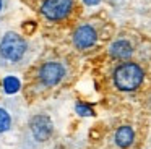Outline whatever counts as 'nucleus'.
I'll list each match as a JSON object with an SVG mask.
<instances>
[{
  "mask_svg": "<svg viewBox=\"0 0 151 149\" xmlns=\"http://www.w3.org/2000/svg\"><path fill=\"white\" fill-rule=\"evenodd\" d=\"M72 74V60L67 55H54L34 65L29 74V86L36 92L52 91L63 84Z\"/></svg>",
  "mask_w": 151,
  "mask_h": 149,
  "instance_id": "f257e3e1",
  "label": "nucleus"
},
{
  "mask_svg": "<svg viewBox=\"0 0 151 149\" xmlns=\"http://www.w3.org/2000/svg\"><path fill=\"white\" fill-rule=\"evenodd\" d=\"M31 55H33V44L20 32L5 31L0 36V67H23L28 63Z\"/></svg>",
  "mask_w": 151,
  "mask_h": 149,
  "instance_id": "f03ea898",
  "label": "nucleus"
},
{
  "mask_svg": "<svg viewBox=\"0 0 151 149\" xmlns=\"http://www.w3.org/2000/svg\"><path fill=\"white\" fill-rule=\"evenodd\" d=\"M146 70L137 60L119 62L111 73V83L119 92H135L145 83Z\"/></svg>",
  "mask_w": 151,
  "mask_h": 149,
  "instance_id": "7ed1b4c3",
  "label": "nucleus"
},
{
  "mask_svg": "<svg viewBox=\"0 0 151 149\" xmlns=\"http://www.w3.org/2000/svg\"><path fill=\"white\" fill-rule=\"evenodd\" d=\"M76 11V0H42L37 5V15L47 24H65Z\"/></svg>",
  "mask_w": 151,
  "mask_h": 149,
  "instance_id": "20e7f679",
  "label": "nucleus"
},
{
  "mask_svg": "<svg viewBox=\"0 0 151 149\" xmlns=\"http://www.w3.org/2000/svg\"><path fill=\"white\" fill-rule=\"evenodd\" d=\"M102 37V23L88 19L75 26L72 32V45L78 52H88L98 45Z\"/></svg>",
  "mask_w": 151,
  "mask_h": 149,
  "instance_id": "39448f33",
  "label": "nucleus"
},
{
  "mask_svg": "<svg viewBox=\"0 0 151 149\" xmlns=\"http://www.w3.org/2000/svg\"><path fill=\"white\" fill-rule=\"evenodd\" d=\"M138 50V42L135 36L132 34H120L114 37V41L109 44L107 54L115 62H127L133 60L135 54Z\"/></svg>",
  "mask_w": 151,
  "mask_h": 149,
  "instance_id": "423d86ee",
  "label": "nucleus"
},
{
  "mask_svg": "<svg viewBox=\"0 0 151 149\" xmlns=\"http://www.w3.org/2000/svg\"><path fill=\"white\" fill-rule=\"evenodd\" d=\"M28 130H29V135L33 136V139L36 143H46L50 139L54 133V123L52 118L46 113H37L33 118L29 120V125H28Z\"/></svg>",
  "mask_w": 151,
  "mask_h": 149,
  "instance_id": "0eeeda50",
  "label": "nucleus"
},
{
  "mask_svg": "<svg viewBox=\"0 0 151 149\" xmlns=\"http://www.w3.org/2000/svg\"><path fill=\"white\" fill-rule=\"evenodd\" d=\"M114 141L115 144L119 146L120 149H127L133 144L135 141V131L130 125H122L115 130V135H114Z\"/></svg>",
  "mask_w": 151,
  "mask_h": 149,
  "instance_id": "6e6552de",
  "label": "nucleus"
},
{
  "mask_svg": "<svg viewBox=\"0 0 151 149\" xmlns=\"http://www.w3.org/2000/svg\"><path fill=\"white\" fill-rule=\"evenodd\" d=\"M13 125V117L5 107H0V133H7Z\"/></svg>",
  "mask_w": 151,
  "mask_h": 149,
  "instance_id": "1a4fd4ad",
  "label": "nucleus"
},
{
  "mask_svg": "<svg viewBox=\"0 0 151 149\" xmlns=\"http://www.w3.org/2000/svg\"><path fill=\"white\" fill-rule=\"evenodd\" d=\"M10 3H12V0H0V18H2V16L8 11Z\"/></svg>",
  "mask_w": 151,
  "mask_h": 149,
  "instance_id": "9d476101",
  "label": "nucleus"
},
{
  "mask_svg": "<svg viewBox=\"0 0 151 149\" xmlns=\"http://www.w3.org/2000/svg\"><path fill=\"white\" fill-rule=\"evenodd\" d=\"M24 2H28V5H31V6H36L37 8V5H39L42 0H24Z\"/></svg>",
  "mask_w": 151,
  "mask_h": 149,
  "instance_id": "9b49d317",
  "label": "nucleus"
},
{
  "mask_svg": "<svg viewBox=\"0 0 151 149\" xmlns=\"http://www.w3.org/2000/svg\"><path fill=\"white\" fill-rule=\"evenodd\" d=\"M148 102H150V105H151V94H150V97H148Z\"/></svg>",
  "mask_w": 151,
  "mask_h": 149,
  "instance_id": "f8f14e48",
  "label": "nucleus"
}]
</instances>
